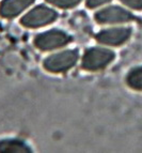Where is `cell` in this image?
<instances>
[{
    "instance_id": "obj_1",
    "label": "cell",
    "mask_w": 142,
    "mask_h": 153,
    "mask_svg": "<svg viewBox=\"0 0 142 153\" xmlns=\"http://www.w3.org/2000/svg\"><path fill=\"white\" fill-rule=\"evenodd\" d=\"M115 58L114 51L105 47H90L84 51L81 59V68L89 72L104 70Z\"/></svg>"
},
{
    "instance_id": "obj_2",
    "label": "cell",
    "mask_w": 142,
    "mask_h": 153,
    "mask_svg": "<svg viewBox=\"0 0 142 153\" xmlns=\"http://www.w3.org/2000/svg\"><path fill=\"white\" fill-rule=\"evenodd\" d=\"M78 58L79 53L77 49H65L46 57L43 66L50 73H64L76 65Z\"/></svg>"
},
{
    "instance_id": "obj_3",
    "label": "cell",
    "mask_w": 142,
    "mask_h": 153,
    "mask_svg": "<svg viewBox=\"0 0 142 153\" xmlns=\"http://www.w3.org/2000/svg\"><path fill=\"white\" fill-rule=\"evenodd\" d=\"M58 18V12L47 5L40 4L31 9L20 18V25L26 28L36 29L55 23Z\"/></svg>"
},
{
    "instance_id": "obj_4",
    "label": "cell",
    "mask_w": 142,
    "mask_h": 153,
    "mask_svg": "<svg viewBox=\"0 0 142 153\" xmlns=\"http://www.w3.org/2000/svg\"><path fill=\"white\" fill-rule=\"evenodd\" d=\"M71 41V36L63 30L50 29L45 32L38 33L33 40V44L36 48L42 51H50L62 48Z\"/></svg>"
},
{
    "instance_id": "obj_5",
    "label": "cell",
    "mask_w": 142,
    "mask_h": 153,
    "mask_svg": "<svg viewBox=\"0 0 142 153\" xmlns=\"http://www.w3.org/2000/svg\"><path fill=\"white\" fill-rule=\"evenodd\" d=\"M94 19L99 25L111 24H125L135 21L136 17L126 9L119 5H109L97 11L94 14Z\"/></svg>"
},
{
    "instance_id": "obj_6",
    "label": "cell",
    "mask_w": 142,
    "mask_h": 153,
    "mask_svg": "<svg viewBox=\"0 0 142 153\" xmlns=\"http://www.w3.org/2000/svg\"><path fill=\"white\" fill-rule=\"evenodd\" d=\"M130 27H112L101 30L95 39L99 44L108 46H121L126 43L132 36Z\"/></svg>"
},
{
    "instance_id": "obj_7",
    "label": "cell",
    "mask_w": 142,
    "mask_h": 153,
    "mask_svg": "<svg viewBox=\"0 0 142 153\" xmlns=\"http://www.w3.org/2000/svg\"><path fill=\"white\" fill-rule=\"evenodd\" d=\"M36 0H2L0 3V16L14 18L32 5Z\"/></svg>"
},
{
    "instance_id": "obj_8",
    "label": "cell",
    "mask_w": 142,
    "mask_h": 153,
    "mask_svg": "<svg viewBox=\"0 0 142 153\" xmlns=\"http://www.w3.org/2000/svg\"><path fill=\"white\" fill-rule=\"evenodd\" d=\"M32 150L24 140L4 138L0 140V153H31Z\"/></svg>"
},
{
    "instance_id": "obj_9",
    "label": "cell",
    "mask_w": 142,
    "mask_h": 153,
    "mask_svg": "<svg viewBox=\"0 0 142 153\" xmlns=\"http://www.w3.org/2000/svg\"><path fill=\"white\" fill-rule=\"evenodd\" d=\"M126 84L132 90L142 91V66L132 69L126 75Z\"/></svg>"
},
{
    "instance_id": "obj_10",
    "label": "cell",
    "mask_w": 142,
    "mask_h": 153,
    "mask_svg": "<svg viewBox=\"0 0 142 153\" xmlns=\"http://www.w3.org/2000/svg\"><path fill=\"white\" fill-rule=\"evenodd\" d=\"M45 1L59 9H72L77 7L82 0H45Z\"/></svg>"
},
{
    "instance_id": "obj_11",
    "label": "cell",
    "mask_w": 142,
    "mask_h": 153,
    "mask_svg": "<svg viewBox=\"0 0 142 153\" xmlns=\"http://www.w3.org/2000/svg\"><path fill=\"white\" fill-rule=\"evenodd\" d=\"M125 7L135 11H142V0H120Z\"/></svg>"
},
{
    "instance_id": "obj_12",
    "label": "cell",
    "mask_w": 142,
    "mask_h": 153,
    "mask_svg": "<svg viewBox=\"0 0 142 153\" xmlns=\"http://www.w3.org/2000/svg\"><path fill=\"white\" fill-rule=\"evenodd\" d=\"M111 0H86V5L89 9H96L98 7L106 4V3L110 2Z\"/></svg>"
}]
</instances>
